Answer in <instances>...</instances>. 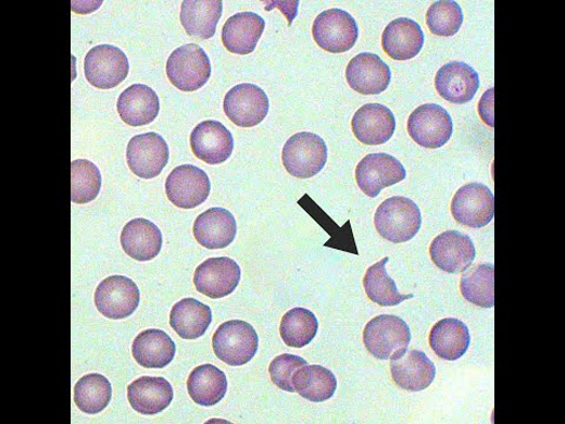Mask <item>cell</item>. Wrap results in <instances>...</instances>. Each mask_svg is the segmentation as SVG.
Returning <instances> with one entry per match:
<instances>
[{
	"label": "cell",
	"mask_w": 565,
	"mask_h": 424,
	"mask_svg": "<svg viewBox=\"0 0 565 424\" xmlns=\"http://www.w3.org/2000/svg\"><path fill=\"white\" fill-rule=\"evenodd\" d=\"M463 24V11L456 2L441 0L434 3L427 12L429 30L440 37L455 36Z\"/></svg>",
	"instance_id": "39"
},
{
	"label": "cell",
	"mask_w": 565,
	"mask_h": 424,
	"mask_svg": "<svg viewBox=\"0 0 565 424\" xmlns=\"http://www.w3.org/2000/svg\"><path fill=\"white\" fill-rule=\"evenodd\" d=\"M161 104L159 95L148 85L134 84L124 90L117 101V110L124 123L141 126L158 119Z\"/></svg>",
	"instance_id": "25"
},
{
	"label": "cell",
	"mask_w": 565,
	"mask_h": 424,
	"mask_svg": "<svg viewBox=\"0 0 565 424\" xmlns=\"http://www.w3.org/2000/svg\"><path fill=\"white\" fill-rule=\"evenodd\" d=\"M226 390H228V379L215 365L197 366L189 376L188 391L197 404L215 406L224 399Z\"/></svg>",
	"instance_id": "31"
},
{
	"label": "cell",
	"mask_w": 565,
	"mask_h": 424,
	"mask_svg": "<svg viewBox=\"0 0 565 424\" xmlns=\"http://www.w3.org/2000/svg\"><path fill=\"white\" fill-rule=\"evenodd\" d=\"M265 28L264 20L253 12H240L223 26L222 41L226 50L236 54H249L258 47Z\"/></svg>",
	"instance_id": "26"
},
{
	"label": "cell",
	"mask_w": 565,
	"mask_h": 424,
	"mask_svg": "<svg viewBox=\"0 0 565 424\" xmlns=\"http://www.w3.org/2000/svg\"><path fill=\"white\" fill-rule=\"evenodd\" d=\"M102 188V175L97 165L88 160L71 163V201L87 204L96 200Z\"/></svg>",
	"instance_id": "38"
},
{
	"label": "cell",
	"mask_w": 565,
	"mask_h": 424,
	"mask_svg": "<svg viewBox=\"0 0 565 424\" xmlns=\"http://www.w3.org/2000/svg\"><path fill=\"white\" fill-rule=\"evenodd\" d=\"M424 46V34L418 23L409 18L392 21L381 36V47L394 61L415 59Z\"/></svg>",
	"instance_id": "27"
},
{
	"label": "cell",
	"mask_w": 565,
	"mask_h": 424,
	"mask_svg": "<svg viewBox=\"0 0 565 424\" xmlns=\"http://www.w3.org/2000/svg\"><path fill=\"white\" fill-rule=\"evenodd\" d=\"M292 384L294 392L315 403L330 400L337 389L336 376L322 365H303L293 374Z\"/></svg>",
	"instance_id": "33"
},
{
	"label": "cell",
	"mask_w": 565,
	"mask_h": 424,
	"mask_svg": "<svg viewBox=\"0 0 565 424\" xmlns=\"http://www.w3.org/2000/svg\"><path fill=\"white\" fill-rule=\"evenodd\" d=\"M170 151L165 139L155 133L131 138L126 148V161L131 172L145 179L160 176L167 165Z\"/></svg>",
	"instance_id": "12"
},
{
	"label": "cell",
	"mask_w": 565,
	"mask_h": 424,
	"mask_svg": "<svg viewBox=\"0 0 565 424\" xmlns=\"http://www.w3.org/2000/svg\"><path fill=\"white\" fill-rule=\"evenodd\" d=\"M454 132L449 112L441 105L424 104L415 109L407 120V133L416 144L427 149L442 148Z\"/></svg>",
	"instance_id": "8"
},
{
	"label": "cell",
	"mask_w": 565,
	"mask_h": 424,
	"mask_svg": "<svg viewBox=\"0 0 565 424\" xmlns=\"http://www.w3.org/2000/svg\"><path fill=\"white\" fill-rule=\"evenodd\" d=\"M222 13L221 0H186L181 3L180 23L189 36L210 39L216 34Z\"/></svg>",
	"instance_id": "30"
},
{
	"label": "cell",
	"mask_w": 565,
	"mask_h": 424,
	"mask_svg": "<svg viewBox=\"0 0 565 424\" xmlns=\"http://www.w3.org/2000/svg\"><path fill=\"white\" fill-rule=\"evenodd\" d=\"M224 112L234 124L252 127L267 116L271 102L258 85L243 83L236 85L224 98Z\"/></svg>",
	"instance_id": "11"
},
{
	"label": "cell",
	"mask_w": 565,
	"mask_h": 424,
	"mask_svg": "<svg viewBox=\"0 0 565 424\" xmlns=\"http://www.w3.org/2000/svg\"><path fill=\"white\" fill-rule=\"evenodd\" d=\"M282 165L297 178L318 175L328 161V148L322 137L311 133H300L290 137L282 148Z\"/></svg>",
	"instance_id": "3"
},
{
	"label": "cell",
	"mask_w": 565,
	"mask_h": 424,
	"mask_svg": "<svg viewBox=\"0 0 565 424\" xmlns=\"http://www.w3.org/2000/svg\"><path fill=\"white\" fill-rule=\"evenodd\" d=\"M470 339L469 328L462 321L444 319L434 325L429 344L438 358L456 361L468 351Z\"/></svg>",
	"instance_id": "28"
},
{
	"label": "cell",
	"mask_w": 565,
	"mask_h": 424,
	"mask_svg": "<svg viewBox=\"0 0 565 424\" xmlns=\"http://www.w3.org/2000/svg\"><path fill=\"white\" fill-rule=\"evenodd\" d=\"M406 177L405 167L388 153H371L356 167V182L360 189L375 198L381 190L394 186Z\"/></svg>",
	"instance_id": "14"
},
{
	"label": "cell",
	"mask_w": 565,
	"mask_h": 424,
	"mask_svg": "<svg viewBox=\"0 0 565 424\" xmlns=\"http://www.w3.org/2000/svg\"><path fill=\"white\" fill-rule=\"evenodd\" d=\"M318 327V320L313 311L293 308L282 316L279 333L288 347L303 348L313 341Z\"/></svg>",
	"instance_id": "35"
},
{
	"label": "cell",
	"mask_w": 565,
	"mask_h": 424,
	"mask_svg": "<svg viewBox=\"0 0 565 424\" xmlns=\"http://www.w3.org/2000/svg\"><path fill=\"white\" fill-rule=\"evenodd\" d=\"M127 399L137 413L160 414L174 400V389L164 377L143 376L127 387Z\"/></svg>",
	"instance_id": "24"
},
{
	"label": "cell",
	"mask_w": 565,
	"mask_h": 424,
	"mask_svg": "<svg viewBox=\"0 0 565 424\" xmlns=\"http://www.w3.org/2000/svg\"><path fill=\"white\" fill-rule=\"evenodd\" d=\"M190 145L198 160L209 165H217L230 159L234 137L221 122L205 121L194 127Z\"/></svg>",
	"instance_id": "18"
},
{
	"label": "cell",
	"mask_w": 565,
	"mask_h": 424,
	"mask_svg": "<svg viewBox=\"0 0 565 424\" xmlns=\"http://www.w3.org/2000/svg\"><path fill=\"white\" fill-rule=\"evenodd\" d=\"M140 292L136 283L125 276H110L95 292V304L102 315L111 320L131 316L139 305Z\"/></svg>",
	"instance_id": "10"
},
{
	"label": "cell",
	"mask_w": 565,
	"mask_h": 424,
	"mask_svg": "<svg viewBox=\"0 0 565 424\" xmlns=\"http://www.w3.org/2000/svg\"><path fill=\"white\" fill-rule=\"evenodd\" d=\"M211 184L204 170L194 165H179L165 182L168 201L180 209H194L210 195Z\"/></svg>",
	"instance_id": "13"
},
{
	"label": "cell",
	"mask_w": 565,
	"mask_h": 424,
	"mask_svg": "<svg viewBox=\"0 0 565 424\" xmlns=\"http://www.w3.org/2000/svg\"><path fill=\"white\" fill-rule=\"evenodd\" d=\"M133 356L138 364L148 370H162L174 361L176 345L165 332L148 329L135 338Z\"/></svg>",
	"instance_id": "29"
},
{
	"label": "cell",
	"mask_w": 565,
	"mask_h": 424,
	"mask_svg": "<svg viewBox=\"0 0 565 424\" xmlns=\"http://www.w3.org/2000/svg\"><path fill=\"white\" fill-rule=\"evenodd\" d=\"M306 364L307 362L300 357L282 353V356L277 357L271 363L268 373H271L272 381L276 387L288 392H294L292 384L293 374Z\"/></svg>",
	"instance_id": "40"
},
{
	"label": "cell",
	"mask_w": 565,
	"mask_h": 424,
	"mask_svg": "<svg viewBox=\"0 0 565 424\" xmlns=\"http://www.w3.org/2000/svg\"><path fill=\"white\" fill-rule=\"evenodd\" d=\"M129 60L117 47L98 46L85 57V78L98 89L109 90L118 87L129 75Z\"/></svg>",
	"instance_id": "7"
},
{
	"label": "cell",
	"mask_w": 565,
	"mask_h": 424,
	"mask_svg": "<svg viewBox=\"0 0 565 424\" xmlns=\"http://www.w3.org/2000/svg\"><path fill=\"white\" fill-rule=\"evenodd\" d=\"M461 292L464 299L477 307L494 305V266L478 264L465 271L461 279Z\"/></svg>",
	"instance_id": "36"
},
{
	"label": "cell",
	"mask_w": 565,
	"mask_h": 424,
	"mask_svg": "<svg viewBox=\"0 0 565 424\" xmlns=\"http://www.w3.org/2000/svg\"><path fill=\"white\" fill-rule=\"evenodd\" d=\"M451 212L457 223L468 228H485L494 216V196L485 184H466L452 198Z\"/></svg>",
	"instance_id": "9"
},
{
	"label": "cell",
	"mask_w": 565,
	"mask_h": 424,
	"mask_svg": "<svg viewBox=\"0 0 565 424\" xmlns=\"http://www.w3.org/2000/svg\"><path fill=\"white\" fill-rule=\"evenodd\" d=\"M212 347L222 362L233 366L244 365L258 353L259 335L244 321H228L219 325L212 338Z\"/></svg>",
	"instance_id": "4"
},
{
	"label": "cell",
	"mask_w": 565,
	"mask_h": 424,
	"mask_svg": "<svg viewBox=\"0 0 565 424\" xmlns=\"http://www.w3.org/2000/svg\"><path fill=\"white\" fill-rule=\"evenodd\" d=\"M112 398V387L106 377L89 374L81 377L75 386V403L85 414L103 412Z\"/></svg>",
	"instance_id": "37"
},
{
	"label": "cell",
	"mask_w": 565,
	"mask_h": 424,
	"mask_svg": "<svg viewBox=\"0 0 565 424\" xmlns=\"http://www.w3.org/2000/svg\"><path fill=\"white\" fill-rule=\"evenodd\" d=\"M390 372L395 385L406 391L416 392L431 386L436 366L423 351L406 350L391 360Z\"/></svg>",
	"instance_id": "21"
},
{
	"label": "cell",
	"mask_w": 565,
	"mask_h": 424,
	"mask_svg": "<svg viewBox=\"0 0 565 424\" xmlns=\"http://www.w3.org/2000/svg\"><path fill=\"white\" fill-rule=\"evenodd\" d=\"M435 87L445 101L465 104L473 101L479 88V76L470 65L451 62L438 70Z\"/></svg>",
	"instance_id": "19"
},
{
	"label": "cell",
	"mask_w": 565,
	"mask_h": 424,
	"mask_svg": "<svg viewBox=\"0 0 565 424\" xmlns=\"http://www.w3.org/2000/svg\"><path fill=\"white\" fill-rule=\"evenodd\" d=\"M359 26L341 9L323 11L313 25V36L317 46L331 53H343L355 47L359 39Z\"/></svg>",
	"instance_id": "6"
},
{
	"label": "cell",
	"mask_w": 565,
	"mask_h": 424,
	"mask_svg": "<svg viewBox=\"0 0 565 424\" xmlns=\"http://www.w3.org/2000/svg\"><path fill=\"white\" fill-rule=\"evenodd\" d=\"M239 265L229 258L210 259L196 269L194 287L210 299H223L233 294L239 285Z\"/></svg>",
	"instance_id": "16"
},
{
	"label": "cell",
	"mask_w": 565,
	"mask_h": 424,
	"mask_svg": "<svg viewBox=\"0 0 565 424\" xmlns=\"http://www.w3.org/2000/svg\"><path fill=\"white\" fill-rule=\"evenodd\" d=\"M352 133L366 146H381L393 136L395 119L384 104H365L355 113L351 122Z\"/></svg>",
	"instance_id": "20"
},
{
	"label": "cell",
	"mask_w": 565,
	"mask_h": 424,
	"mask_svg": "<svg viewBox=\"0 0 565 424\" xmlns=\"http://www.w3.org/2000/svg\"><path fill=\"white\" fill-rule=\"evenodd\" d=\"M389 258L377 262L367 269L363 286L365 294L369 299L380 307L399 305L406 300H412L414 295H402L399 292L395 283L387 273V263Z\"/></svg>",
	"instance_id": "34"
},
{
	"label": "cell",
	"mask_w": 565,
	"mask_h": 424,
	"mask_svg": "<svg viewBox=\"0 0 565 424\" xmlns=\"http://www.w3.org/2000/svg\"><path fill=\"white\" fill-rule=\"evenodd\" d=\"M166 75L174 87L180 91L200 90L211 77L209 57L200 46H183L170 54Z\"/></svg>",
	"instance_id": "5"
},
{
	"label": "cell",
	"mask_w": 565,
	"mask_h": 424,
	"mask_svg": "<svg viewBox=\"0 0 565 424\" xmlns=\"http://www.w3.org/2000/svg\"><path fill=\"white\" fill-rule=\"evenodd\" d=\"M430 257L437 267L448 274L468 271L476 258L475 245L469 236L450 230L438 235L431 242Z\"/></svg>",
	"instance_id": "15"
},
{
	"label": "cell",
	"mask_w": 565,
	"mask_h": 424,
	"mask_svg": "<svg viewBox=\"0 0 565 424\" xmlns=\"http://www.w3.org/2000/svg\"><path fill=\"white\" fill-rule=\"evenodd\" d=\"M237 234V223L229 210L211 208L197 217L193 235L197 242L211 250L229 247Z\"/></svg>",
	"instance_id": "22"
},
{
	"label": "cell",
	"mask_w": 565,
	"mask_h": 424,
	"mask_svg": "<svg viewBox=\"0 0 565 424\" xmlns=\"http://www.w3.org/2000/svg\"><path fill=\"white\" fill-rule=\"evenodd\" d=\"M121 244L127 257L139 262H148L159 257L163 236L154 223L146 219H135L125 224Z\"/></svg>",
	"instance_id": "23"
},
{
	"label": "cell",
	"mask_w": 565,
	"mask_h": 424,
	"mask_svg": "<svg viewBox=\"0 0 565 424\" xmlns=\"http://www.w3.org/2000/svg\"><path fill=\"white\" fill-rule=\"evenodd\" d=\"M211 322L210 307L190 297L176 303L170 314V325L184 339L202 337Z\"/></svg>",
	"instance_id": "32"
},
{
	"label": "cell",
	"mask_w": 565,
	"mask_h": 424,
	"mask_svg": "<svg viewBox=\"0 0 565 424\" xmlns=\"http://www.w3.org/2000/svg\"><path fill=\"white\" fill-rule=\"evenodd\" d=\"M363 342L375 359L392 360L407 350L412 333L402 319L380 315L365 325Z\"/></svg>",
	"instance_id": "2"
},
{
	"label": "cell",
	"mask_w": 565,
	"mask_h": 424,
	"mask_svg": "<svg viewBox=\"0 0 565 424\" xmlns=\"http://www.w3.org/2000/svg\"><path fill=\"white\" fill-rule=\"evenodd\" d=\"M346 77L349 87L361 95L373 96L385 92L391 80V70L375 53H360L349 62Z\"/></svg>",
	"instance_id": "17"
},
{
	"label": "cell",
	"mask_w": 565,
	"mask_h": 424,
	"mask_svg": "<svg viewBox=\"0 0 565 424\" xmlns=\"http://www.w3.org/2000/svg\"><path fill=\"white\" fill-rule=\"evenodd\" d=\"M422 215L418 205L410 198L395 196L381 203L375 214L378 234L392 244H405L420 229Z\"/></svg>",
	"instance_id": "1"
}]
</instances>
